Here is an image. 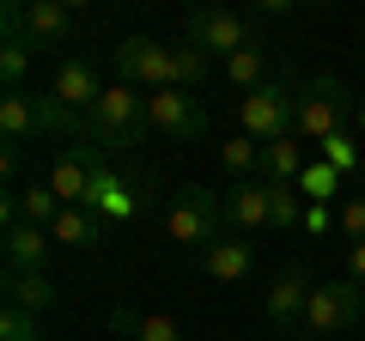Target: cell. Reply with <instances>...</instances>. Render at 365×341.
I'll use <instances>...</instances> for the list:
<instances>
[{
    "instance_id": "9a60e30c",
    "label": "cell",
    "mask_w": 365,
    "mask_h": 341,
    "mask_svg": "<svg viewBox=\"0 0 365 341\" xmlns=\"http://www.w3.org/2000/svg\"><path fill=\"white\" fill-rule=\"evenodd\" d=\"M268 225V183L262 177H250V183H232V195H225V232L250 238Z\"/></svg>"
},
{
    "instance_id": "5bb4252c",
    "label": "cell",
    "mask_w": 365,
    "mask_h": 341,
    "mask_svg": "<svg viewBox=\"0 0 365 341\" xmlns=\"http://www.w3.org/2000/svg\"><path fill=\"white\" fill-rule=\"evenodd\" d=\"M0 220H6V225H43V232H49V225L61 220V195H55L49 177H43V183H31L25 195H6V201H0Z\"/></svg>"
},
{
    "instance_id": "9c48e42d",
    "label": "cell",
    "mask_w": 365,
    "mask_h": 341,
    "mask_svg": "<svg viewBox=\"0 0 365 341\" xmlns=\"http://www.w3.org/2000/svg\"><path fill=\"white\" fill-rule=\"evenodd\" d=\"M146 116H153V134H165V141H201L207 134V110L195 104V92H182V86L153 92L146 98Z\"/></svg>"
},
{
    "instance_id": "4fadbf2b",
    "label": "cell",
    "mask_w": 365,
    "mask_h": 341,
    "mask_svg": "<svg viewBox=\"0 0 365 341\" xmlns=\"http://www.w3.org/2000/svg\"><path fill=\"white\" fill-rule=\"evenodd\" d=\"M0 250H6V268H13V275H49V250H55V238L43 232V225H6Z\"/></svg>"
},
{
    "instance_id": "8fae6325",
    "label": "cell",
    "mask_w": 365,
    "mask_h": 341,
    "mask_svg": "<svg viewBox=\"0 0 365 341\" xmlns=\"http://www.w3.org/2000/svg\"><path fill=\"white\" fill-rule=\"evenodd\" d=\"M311 268L304 263H287L280 268V275H274V287H268V305H262V311H268V323L274 329H299L304 323V305H311Z\"/></svg>"
},
{
    "instance_id": "ac0fdd59",
    "label": "cell",
    "mask_w": 365,
    "mask_h": 341,
    "mask_svg": "<svg viewBox=\"0 0 365 341\" xmlns=\"http://www.w3.org/2000/svg\"><path fill=\"white\" fill-rule=\"evenodd\" d=\"M220 73H225V86H232L237 98H250L256 86H268V43H256V49H237L232 61H220Z\"/></svg>"
},
{
    "instance_id": "ba28073f",
    "label": "cell",
    "mask_w": 365,
    "mask_h": 341,
    "mask_svg": "<svg viewBox=\"0 0 365 341\" xmlns=\"http://www.w3.org/2000/svg\"><path fill=\"white\" fill-rule=\"evenodd\" d=\"M116 73H122V86H140L153 98L170 86V49L158 37H122L116 43Z\"/></svg>"
},
{
    "instance_id": "e0dca14e",
    "label": "cell",
    "mask_w": 365,
    "mask_h": 341,
    "mask_svg": "<svg viewBox=\"0 0 365 341\" xmlns=\"http://www.w3.org/2000/svg\"><path fill=\"white\" fill-rule=\"evenodd\" d=\"M49 238L61 250H98V238H104V213L91 208H61V220L49 225Z\"/></svg>"
},
{
    "instance_id": "d6986e66",
    "label": "cell",
    "mask_w": 365,
    "mask_h": 341,
    "mask_svg": "<svg viewBox=\"0 0 365 341\" xmlns=\"http://www.w3.org/2000/svg\"><path fill=\"white\" fill-rule=\"evenodd\" d=\"M304 146H299V134H287V141H268L262 146V183H299L304 177Z\"/></svg>"
},
{
    "instance_id": "30bf717a",
    "label": "cell",
    "mask_w": 365,
    "mask_h": 341,
    "mask_svg": "<svg viewBox=\"0 0 365 341\" xmlns=\"http://www.w3.org/2000/svg\"><path fill=\"white\" fill-rule=\"evenodd\" d=\"M110 86L104 79H98V67L86 61V55H61V61H55V79H49V98L61 110H73V116H91V110H98V98H104Z\"/></svg>"
},
{
    "instance_id": "484cf974",
    "label": "cell",
    "mask_w": 365,
    "mask_h": 341,
    "mask_svg": "<svg viewBox=\"0 0 365 341\" xmlns=\"http://www.w3.org/2000/svg\"><path fill=\"white\" fill-rule=\"evenodd\" d=\"M335 189H341V170L329 165V158H311V165H304V177H299V195L317 201V208H329V195H335Z\"/></svg>"
},
{
    "instance_id": "4dcf8cb0",
    "label": "cell",
    "mask_w": 365,
    "mask_h": 341,
    "mask_svg": "<svg viewBox=\"0 0 365 341\" xmlns=\"http://www.w3.org/2000/svg\"><path fill=\"white\" fill-rule=\"evenodd\" d=\"M329 225H335V220H329V208H317V201H311V208H304V232H311V238H323Z\"/></svg>"
},
{
    "instance_id": "cb8c5ba5",
    "label": "cell",
    "mask_w": 365,
    "mask_h": 341,
    "mask_svg": "<svg viewBox=\"0 0 365 341\" xmlns=\"http://www.w3.org/2000/svg\"><path fill=\"white\" fill-rule=\"evenodd\" d=\"M220 165L232 170V183H250V177H262V141H250V134H232V141L220 146Z\"/></svg>"
},
{
    "instance_id": "7402d4cb",
    "label": "cell",
    "mask_w": 365,
    "mask_h": 341,
    "mask_svg": "<svg viewBox=\"0 0 365 341\" xmlns=\"http://www.w3.org/2000/svg\"><path fill=\"white\" fill-rule=\"evenodd\" d=\"M91 213H110V220H122V213H134V195H128V183H122L116 170H104L98 165V177H91V201H86Z\"/></svg>"
},
{
    "instance_id": "3957f363",
    "label": "cell",
    "mask_w": 365,
    "mask_h": 341,
    "mask_svg": "<svg viewBox=\"0 0 365 341\" xmlns=\"http://www.w3.org/2000/svg\"><path fill=\"white\" fill-rule=\"evenodd\" d=\"M165 232H170V244L201 256L207 244L225 238V195H213L207 183H182L170 195V208H165Z\"/></svg>"
},
{
    "instance_id": "1f68e13d",
    "label": "cell",
    "mask_w": 365,
    "mask_h": 341,
    "mask_svg": "<svg viewBox=\"0 0 365 341\" xmlns=\"http://www.w3.org/2000/svg\"><path fill=\"white\" fill-rule=\"evenodd\" d=\"M347 280L365 287V244H347Z\"/></svg>"
},
{
    "instance_id": "d6a6232c",
    "label": "cell",
    "mask_w": 365,
    "mask_h": 341,
    "mask_svg": "<svg viewBox=\"0 0 365 341\" xmlns=\"http://www.w3.org/2000/svg\"><path fill=\"white\" fill-rule=\"evenodd\" d=\"M353 134H359V141H365V98H359V104H353Z\"/></svg>"
},
{
    "instance_id": "f1b7e54d",
    "label": "cell",
    "mask_w": 365,
    "mask_h": 341,
    "mask_svg": "<svg viewBox=\"0 0 365 341\" xmlns=\"http://www.w3.org/2000/svg\"><path fill=\"white\" fill-rule=\"evenodd\" d=\"M323 158L341 170V177H353V170H359V153H353V134H335V141H323Z\"/></svg>"
},
{
    "instance_id": "4316f807",
    "label": "cell",
    "mask_w": 365,
    "mask_h": 341,
    "mask_svg": "<svg viewBox=\"0 0 365 341\" xmlns=\"http://www.w3.org/2000/svg\"><path fill=\"white\" fill-rule=\"evenodd\" d=\"M25 73H31V49L19 37H0V92H25Z\"/></svg>"
},
{
    "instance_id": "83f0119b",
    "label": "cell",
    "mask_w": 365,
    "mask_h": 341,
    "mask_svg": "<svg viewBox=\"0 0 365 341\" xmlns=\"http://www.w3.org/2000/svg\"><path fill=\"white\" fill-rule=\"evenodd\" d=\"M0 341H43V329H37V317H31V311L6 305V311H0Z\"/></svg>"
},
{
    "instance_id": "52a82bcc",
    "label": "cell",
    "mask_w": 365,
    "mask_h": 341,
    "mask_svg": "<svg viewBox=\"0 0 365 341\" xmlns=\"http://www.w3.org/2000/svg\"><path fill=\"white\" fill-rule=\"evenodd\" d=\"M292 122H299V86H287V79H268V86H256L250 98H237V134H250V141H287Z\"/></svg>"
},
{
    "instance_id": "603a6c76",
    "label": "cell",
    "mask_w": 365,
    "mask_h": 341,
    "mask_svg": "<svg viewBox=\"0 0 365 341\" xmlns=\"http://www.w3.org/2000/svg\"><path fill=\"white\" fill-rule=\"evenodd\" d=\"M207 79H213V55H201L195 43H177V49H170V86L195 92V86H207Z\"/></svg>"
},
{
    "instance_id": "277c9868",
    "label": "cell",
    "mask_w": 365,
    "mask_h": 341,
    "mask_svg": "<svg viewBox=\"0 0 365 341\" xmlns=\"http://www.w3.org/2000/svg\"><path fill=\"white\" fill-rule=\"evenodd\" d=\"M0 31L43 55V49H67L79 37V13L61 6V0H6L0 6Z\"/></svg>"
},
{
    "instance_id": "8992f818",
    "label": "cell",
    "mask_w": 365,
    "mask_h": 341,
    "mask_svg": "<svg viewBox=\"0 0 365 341\" xmlns=\"http://www.w3.org/2000/svg\"><path fill=\"white\" fill-rule=\"evenodd\" d=\"M182 43H195V49L213 55V61H232L237 49H256L262 31L250 25L244 13H232V6H189V19H182Z\"/></svg>"
},
{
    "instance_id": "d4e9b609",
    "label": "cell",
    "mask_w": 365,
    "mask_h": 341,
    "mask_svg": "<svg viewBox=\"0 0 365 341\" xmlns=\"http://www.w3.org/2000/svg\"><path fill=\"white\" fill-rule=\"evenodd\" d=\"M304 208L311 201L299 195V183H268V225H280V232L287 225H304Z\"/></svg>"
},
{
    "instance_id": "ffe728a7",
    "label": "cell",
    "mask_w": 365,
    "mask_h": 341,
    "mask_svg": "<svg viewBox=\"0 0 365 341\" xmlns=\"http://www.w3.org/2000/svg\"><path fill=\"white\" fill-rule=\"evenodd\" d=\"M6 305H19V311H31V317H43V311H55V280L49 275H13L6 268Z\"/></svg>"
},
{
    "instance_id": "7c38bea8",
    "label": "cell",
    "mask_w": 365,
    "mask_h": 341,
    "mask_svg": "<svg viewBox=\"0 0 365 341\" xmlns=\"http://www.w3.org/2000/svg\"><path fill=\"white\" fill-rule=\"evenodd\" d=\"M98 165H104V158L79 153V146H67V153L49 165V189L61 195V208H86V201H91V177H98Z\"/></svg>"
},
{
    "instance_id": "836d02e7",
    "label": "cell",
    "mask_w": 365,
    "mask_h": 341,
    "mask_svg": "<svg viewBox=\"0 0 365 341\" xmlns=\"http://www.w3.org/2000/svg\"><path fill=\"white\" fill-rule=\"evenodd\" d=\"M359 329H365V323H359Z\"/></svg>"
},
{
    "instance_id": "f546056e",
    "label": "cell",
    "mask_w": 365,
    "mask_h": 341,
    "mask_svg": "<svg viewBox=\"0 0 365 341\" xmlns=\"http://www.w3.org/2000/svg\"><path fill=\"white\" fill-rule=\"evenodd\" d=\"M335 225H341V238H347V244H365V195H353L347 208L335 213Z\"/></svg>"
},
{
    "instance_id": "5b68a950",
    "label": "cell",
    "mask_w": 365,
    "mask_h": 341,
    "mask_svg": "<svg viewBox=\"0 0 365 341\" xmlns=\"http://www.w3.org/2000/svg\"><path fill=\"white\" fill-rule=\"evenodd\" d=\"M365 323V287L359 280H317L311 287V305H304V323H299V341H335L347 329Z\"/></svg>"
},
{
    "instance_id": "7a4b0ae2",
    "label": "cell",
    "mask_w": 365,
    "mask_h": 341,
    "mask_svg": "<svg viewBox=\"0 0 365 341\" xmlns=\"http://www.w3.org/2000/svg\"><path fill=\"white\" fill-rule=\"evenodd\" d=\"M353 104H359V98L347 92V79H335V73L304 79V86H299V122H292V134L311 141V146L335 141V134L353 128Z\"/></svg>"
},
{
    "instance_id": "6da1fadb",
    "label": "cell",
    "mask_w": 365,
    "mask_h": 341,
    "mask_svg": "<svg viewBox=\"0 0 365 341\" xmlns=\"http://www.w3.org/2000/svg\"><path fill=\"white\" fill-rule=\"evenodd\" d=\"M146 134H153V116H146V92H134V86H110L86 116L91 153H134Z\"/></svg>"
},
{
    "instance_id": "44dd1931",
    "label": "cell",
    "mask_w": 365,
    "mask_h": 341,
    "mask_svg": "<svg viewBox=\"0 0 365 341\" xmlns=\"http://www.w3.org/2000/svg\"><path fill=\"white\" fill-rule=\"evenodd\" d=\"M116 329L128 341H182V323L170 311H140V317H128V311H116Z\"/></svg>"
},
{
    "instance_id": "2e32d148",
    "label": "cell",
    "mask_w": 365,
    "mask_h": 341,
    "mask_svg": "<svg viewBox=\"0 0 365 341\" xmlns=\"http://www.w3.org/2000/svg\"><path fill=\"white\" fill-rule=\"evenodd\" d=\"M195 263H201V275H213V280H244V275H250V263H256V250H250L237 232H225L220 244L201 250Z\"/></svg>"
}]
</instances>
